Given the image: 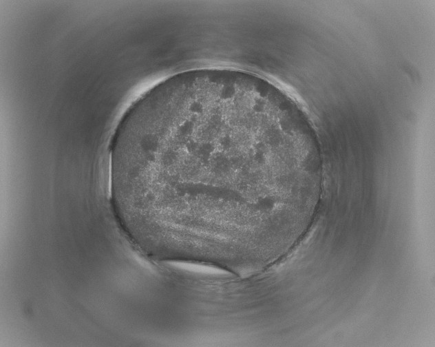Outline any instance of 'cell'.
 <instances>
[{
  "label": "cell",
  "instance_id": "6da1fadb",
  "mask_svg": "<svg viewBox=\"0 0 435 347\" xmlns=\"http://www.w3.org/2000/svg\"><path fill=\"white\" fill-rule=\"evenodd\" d=\"M110 178L122 202L146 220L219 237L279 211L299 175L289 145L270 125L217 103L127 132Z\"/></svg>",
  "mask_w": 435,
  "mask_h": 347
}]
</instances>
